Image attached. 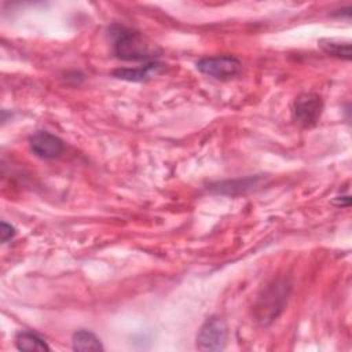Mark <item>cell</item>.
Wrapping results in <instances>:
<instances>
[{
  "instance_id": "9",
  "label": "cell",
  "mask_w": 352,
  "mask_h": 352,
  "mask_svg": "<svg viewBox=\"0 0 352 352\" xmlns=\"http://www.w3.org/2000/svg\"><path fill=\"white\" fill-rule=\"evenodd\" d=\"M15 345L19 351H50L47 342L32 331H19L15 337Z\"/></svg>"
},
{
  "instance_id": "1",
  "label": "cell",
  "mask_w": 352,
  "mask_h": 352,
  "mask_svg": "<svg viewBox=\"0 0 352 352\" xmlns=\"http://www.w3.org/2000/svg\"><path fill=\"white\" fill-rule=\"evenodd\" d=\"M111 34L114 37L113 48L117 58L124 60H151L153 55L148 50V44L140 33L125 26L114 25Z\"/></svg>"
},
{
  "instance_id": "11",
  "label": "cell",
  "mask_w": 352,
  "mask_h": 352,
  "mask_svg": "<svg viewBox=\"0 0 352 352\" xmlns=\"http://www.w3.org/2000/svg\"><path fill=\"white\" fill-rule=\"evenodd\" d=\"M0 234H1V242L6 243L7 241H10V239L14 238V235H15V228H14L12 226L7 224L6 221H1V231H0Z\"/></svg>"
},
{
  "instance_id": "5",
  "label": "cell",
  "mask_w": 352,
  "mask_h": 352,
  "mask_svg": "<svg viewBox=\"0 0 352 352\" xmlns=\"http://www.w3.org/2000/svg\"><path fill=\"white\" fill-rule=\"evenodd\" d=\"M323 110V99L314 92H304L293 102V118L302 126H312L318 122Z\"/></svg>"
},
{
  "instance_id": "3",
  "label": "cell",
  "mask_w": 352,
  "mask_h": 352,
  "mask_svg": "<svg viewBox=\"0 0 352 352\" xmlns=\"http://www.w3.org/2000/svg\"><path fill=\"white\" fill-rule=\"evenodd\" d=\"M241 62L232 55H217L206 56L197 62V69L216 80H230L235 77L241 70Z\"/></svg>"
},
{
  "instance_id": "8",
  "label": "cell",
  "mask_w": 352,
  "mask_h": 352,
  "mask_svg": "<svg viewBox=\"0 0 352 352\" xmlns=\"http://www.w3.org/2000/svg\"><path fill=\"white\" fill-rule=\"evenodd\" d=\"M72 345L74 351L88 352V351H103V345L100 340L89 330H77L73 334Z\"/></svg>"
},
{
  "instance_id": "6",
  "label": "cell",
  "mask_w": 352,
  "mask_h": 352,
  "mask_svg": "<svg viewBox=\"0 0 352 352\" xmlns=\"http://www.w3.org/2000/svg\"><path fill=\"white\" fill-rule=\"evenodd\" d=\"M29 146L33 154L43 160L58 158L65 151L63 140L47 131H37L29 139Z\"/></svg>"
},
{
  "instance_id": "7",
  "label": "cell",
  "mask_w": 352,
  "mask_h": 352,
  "mask_svg": "<svg viewBox=\"0 0 352 352\" xmlns=\"http://www.w3.org/2000/svg\"><path fill=\"white\" fill-rule=\"evenodd\" d=\"M162 67L164 66L157 60H150V62H146L144 66H139L133 69H129V67L117 69L113 72V76L126 81H143L158 74L162 70Z\"/></svg>"
},
{
  "instance_id": "4",
  "label": "cell",
  "mask_w": 352,
  "mask_h": 352,
  "mask_svg": "<svg viewBox=\"0 0 352 352\" xmlns=\"http://www.w3.org/2000/svg\"><path fill=\"white\" fill-rule=\"evenodd\" d=\"M227 342V324L219 316L209 318L199 329L197 348L201 351H221Z\"/></svg>"
},
{
  "instance_id": "2",
  "label": "cell",
  "mask_w": 352,
  "mask_h": 352,
  "mask_svg": "<svg viewBox=\"0 0 352 352\" xmlns=\"http://www.w3.org/2000/svg\"><path fill=\"white\" fill-rule=\"evenodd\" d=\"M290 293V285L283 280H275L270 285L256 304V318L263 324H267L278 318Z\"/></svg>"
},
{
  "instance_id": "10",
  "label": "cell",
  "mask_w": 352,
  "mask_h": 352,
  "mask_svg": "<svg viewBox=\"0 0 352 352\" xmlns=\"http://www.w3.org/2000/svg\"><path fill=\"white\" fill-rule=\"evenodd\" d=\"M320 48L330 56L349 60L351 59V43L323 38L319 41Z\"/></svg>"
}]
</instances>
